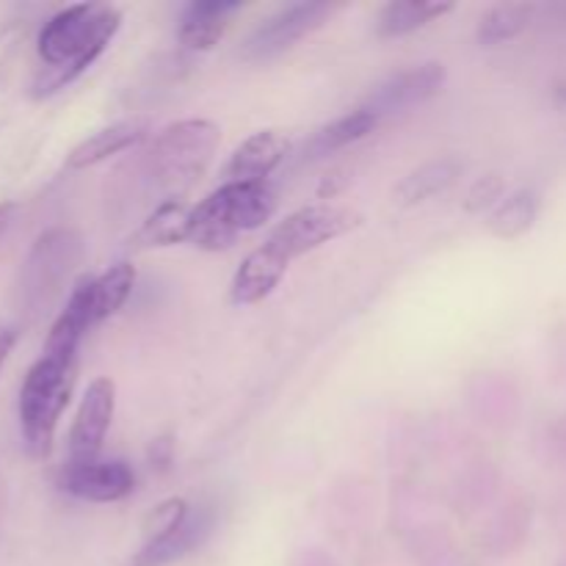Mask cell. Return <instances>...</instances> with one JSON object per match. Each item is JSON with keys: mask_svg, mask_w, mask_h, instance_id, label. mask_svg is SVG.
<instances>
[{"mask_svg": "<svg viewBox=\"0 0 566 566\" xmlns=\"http://www.w3.org/2000/svg\"><path fill=\"white\" fill-rule=\"evenodd\" d=\"M122 25V14L105 3H75L50 17L39 31V59L44 72L39 75L33 94L48 97L88 70L114 42Z\"/></svg>", "mask_w": 566, "mask_h": 566, "instance_id": "6da1fadb", "label": "cell"}, {"mask_svg": "<svg viewBox=\"0 0 566 566\" xmlns=\"http://www.w3.org/2000/svg\"><path fill=\"white\" fill-rule=\"evenodd\" d=\"M276 205L280 199L271 182H221L191 208L188 243L205 252H224L235 247L238 238L271 221Z\"/></svg>", "mask_w": 566, "mask_h": 566, "instance_id": "7a4b0ae2", "label": "cell"}, {"mask_svg": "<svg viewBox=\"0 0 566 566\" xmlns=\"http://www.w3.org/2000/svg\"><path fill=\"white\" fill-rule=\"evenodd\" d=\"M77 357L42 354L25 374L20 390V431L28 453L44 459L75 387Z\"/></svg>", "mask_w": 566, "mask_h": 566, "instance_id": "3957f363", "label": "cell"}, {"mask_svg": "<svg viewBox=\"0 0 566 566\" xmlns=\"http://www.w3.org/2000/svg\"><path fill=\"white\" fill-rule=\"evenodd\" d=\"M221 130L210 119H182L158 133L149 149V169L166 199H182L208 171Z\"/></svg>", "mask_w": 566, "mask_h": 566, "instance_id": "277c9868", "label": "cell"}, {"mask_svg": "<svg viewBox=\"0 0 566 566\" xmlns=\"http://www.w3.org/2000/svg\"><path fill=\"white\" fill-rule=\"evenodd\" d=\"M83 241L72 230H50L33 243L22 269V302L28 310L42 313L64 287L70 271L81 263Z\"/></svg>", "mask_w": 566, "mask_h": 566, "instance_id": "5b68a950", "label": "cell"}, {"mask_svg": "<svg viewBox=\"0 0 566 566\" xmlns=\"http://www.w3.org/2000/svg\"><path fill=\"white\" fill-rule=\"evenodd\" d=\"M359 221H363V216L354 208H348V205L315 202L296 210V213H291L285 221H280L265 241H269L287 263H293V260H298L302 254L315 252V249L324 247V243L352 232L354 227H359Z\"/></svg>", "mask_w": 566, "mask_h": 566, "instance_id": "8992f818", "label": "cell"}, {"mask_svg": "<svg viewBox=\"0 0 566 566\" xmlns=\"http://www.w3.org/2000/svg\"><path fill=\"white\" fill-rule=\"evenodd\" d=\"M337 9L340 6L335 3L302 0V3H291L285 9L274 11L247 39V44H243V59L254 61V64H263V61L287 53L291 48H296V42H302L304 36L318 31Z\"/></svg>", "mask_w": 566, "mask_h": 566, "instance_id": "52a82bcc", "label": "cell"}, {"mask_svg": "<svg viewBox=\"0 0 566 566\" xmlns=\"http://www.w3.org/2000/svg\"><path fill=\"white\" fill-rule=\"evenodd\" d=\"M116 409V387L108 376H99L86 387L70 429V462H94L103 451Z\"/></svg>", "mask_w": 566, "mask_h": 566, "instance_id": "ba28073f", "label": "cell"}, {"mask_svg": "<svg viewBox=\"0 0 566 566\" xmlns=\"http://www.w3.org/2000/svg\"><path fill=\"white\" fill-rule=\"evenodd\" d=\"M59 486L66 495L77 497V501L88 503H116L125 501L133 490H136V475H133L130 464L119 462V459H108V462H70L59 475Z\"/></svg>", "mask_w": 566, "mask_h": 566, "instance_id": "9c48e42d", "label": "cell"}, {"mask_svg": "<svg viewBox=\"0 0 566 566\" xmlns=\"http://www.w3.org/2000/svg\"><path fill=\"white\" fill-rule=\"evenodd\" d=\"M442 83H446V66L437 64V61H429V64L398 72L390 81L376 86L374 94L365 99V108L381 119V116L398 114V111H407L412 105L426 103V99L440 92Z\"/></svg>", "mask_w": 566, "mask_h": 566, "instance_id": "30bf717a", "label": "cell"}, {"mask_svg": "<svg viewBox=\"0 0 566 566\" xmlns=\"http://www.w3.org/2000/svg\"><path fill=\"white\" fill-rule=\"evenodd\" d=\"M287 153H291V142L285 133L260 130L230 155L221 177L224 182H269Z\"/></svg>", "mask_w": 566, "mask_h": 566, "instance_id": "8fae6325", "label": "cell"}, {"mask_svg": "<svg viewBox=\"0 0 566 566\" xmlns=\"http://www.w3.org/2000/svg\"><path fill=\"white\" fill-rule=\"evenodd\" d=\"M291 263L271 247L269 241L260 243L254 252L247 254L241 269L235 271L230 285V302L235 307H252L269 298L274 287L280 285L282 276L287 274Z\"/></svg>", "mask_w": 566, "mask_h": 566, "instance_id": "7c38bea8", "label": "cell"}, {"mask_svg": "<svg viewBox=\"0 0 566 566\" xmlns=\"http://www.w3.org/2000/svg\"><path fill=\"white\" fill-rule=\"evenodd\" d=\"M210 534V517L208 514L197 512L188 514V520L177 528H171L169 534L158 536V539L144 542L142 551L136 553L130 566H169L180 558H186L188 553L197 551L202 545L205 536Z\"/></svg>", "mask_w": 566, "mask_h": 566, "instance_id": "4fadbf2b", "label": "cell"}, {"mask_svg": "<svg viewBox=\"0 0 566 566\" xmlns=\"http://www.w3.org/2000/svg\"><path fill=\"white\" fill-rule=\"evenodd\" d=\"M241 9L238 0H199L180 20V42L191 50H210L224 36L230 17Z\"/></svg>", "mask_w": 566, "mask_h": 566, "instance_id": "5bb4252c", "label": "cell"}, {"mask_svg": "<svg viewBox=\"0 0 566 566\" xmlns=\"http://www.w3.org/2000/svg\"><path fill=\"white\" fill-rule=\"evenodd\" d=\"M462 160L459 158H437L429 164L418 166L415 171H409L401 182L396 186V205L401 208H415L420 202H429L437 193H446L453 182L462 175Z\"/></svg>", "mask_w": 566, "mask_h": 566, "instance_id": "9a60e30c", "label": "cell"}, {"mask_svg": "<svg viewBox=\"0 0 566 566\" xmlns=\"http://www.w3.org/2000/svg\"><path fill=\"white\" fill-rule=\"evenodd\" d=\"M188 221H191V208L186 199H164L147 221L130 238L133 249H160L175 247V243L188 241Z\"/></svg>", "mask_w": 566, "mask_h": 566, "instance_id": "2e32d148", "label": "cell"}, {"mask_svg": "<svg viewBox=\"0 0 566 566\" xmlns=\"http://www.w3.org/2000/svg\"><path fill=\"white\" fill-rule=\"evenodd\" d=\"M376 125H379V116L370 114L365 105H359L357 111H348L346 116H340V119L329 122V125H324L321 130H315L313 138L307 142V147H304V158H329V155L346 149L348 144L359 142V138H365L368 133H374Z\"/></svg>", "mask_w": 566, "mask_h": 566, "instance_id": "e0dca14e", "label": "cell"}, {"mask_svg": "<svg viewBox=\"0 0 566 566\" xmlns=\"http://www.w3.org/2000/svg\"><path fill=\"white\" fill-rule=\"evenodd\" d=\"M448 11H453V3H448V0H396L379 11L376 33L381 39L407 36V33L420 31L429 22L446 17Z\"/></svg>", "mask_w": 566, "mask_h": 566, "instance_id": "ac0fdd59", "label": "cell"}, {"mask_svg": "<svg viewBox=\"0 0 566 566\" xmlns=\"http://www.w3.org/2000/svg\"><path fill=\"white\" fill-rule=\"evenodd\" d=\"M144 138V125L142 122H119V125H111L105 130H97L94 136L83 138L75 149L66 158L70 169H88V166H97L103 160H108L111 155L125 153L133 144H138Z\"/></svg>", "mask_w": 566, "mask_h": 566, "instance_id": "d6986e66", "label": "cell"}, {"mask_svg": "<svg viewBox=\"0 0 566 566\" xmlns=\"http://www.w3.org/2000/svg\"><path fill=\"white\" fill-rule=\"evenodd\" d=\"M136 287V269L130 263H116L99 276H88V304L94 326L116 315Z\"/></svg>", "mask_w": 566, "mask_h": 566, "instance_id": "ffe728a7", "label": "cell"}, {"mask_svg": "<svg viewBox=\"0 0 566 566\" xmlns=\"http://www.w3.org/2000/svg\"><path fill=\"white\" fill-rule=\"evenodd\" d=\"M536 216H539V193L531 188H520V191L503 197V202L486 219V227L501 241H517L534 227Z\"/></svg>", "mask_w": 566, "mask_h": 566, "instance_id": "44dd1931", "label": "cell"}, {"mask_svg": "<svg viewBox=\"0 0 566 566\" xmlns=\"http://www.w3.org/2000/svg\"><path fill=\"white\" fill-rule=\"evenodd\" d=\"M531 17H534V6L528 3L495 6V9L481 17L475 39L484 48H497L503 42H512L531 25Z\"/></svg>", "mask_w": 566, "mask_h": 566, "instance_id": "7402d4cb", "label": "cell"}, {"mask_svg": "<svg viewBox=\"0 0 566 566\" xmlns=\"http://www.w3.org/2000/svg\"><path fill=\"white\" fill-rule=\"evenodd\" d=\"M188 514H191V509H188V503L182 501V497H169V501H164L160 506H155L153 512H149L147 523H144V542L169 534L171 528L186 523Z\"/></svg>", "mask_w": 566, "mask_h": 566, "instance_id": "603a6c76", "label": "cell"}, {"mask_svg": "<svg viewBox=\"0 0 566 566\" xmlns=\"http://www.w3.org/2000/svg\"><path fill=\"white\" fill-rule=\"evenodd\" d=\"M503 193H506V182L501 175H484L470 186L468 197H464V210L468 213H484V210H495L503 202Z\"/></svg>", "mask_w": 566, "mask_h": 566, "instance_id": "cb8c5ba5", "label": "cell"}, {"mask_svg": "<svg viewBox=\"0 0 566 566\" xmlns=\"http://www.w3.org/2000/svg\"><path fill=\"white\" fill-rule=\"evenodd\" d=\"M14 343H17L14 329H0V370H3V365H6V359H9Z\"/></svg>", "mask_w": 566, "mask_h": 566, "instance_id": "d4e9b609", "label": "cell"}, {"mask_svg": "<svg viewBox=\"0 0 566 566\" xmlns=\"http://www.w3.org/2000/svg\"><path fill=\"white\" fill-rule=\"evenodd\" d=\"M11 205H0V235H3V230L9 227V219H11Z\"/></svg>", "mask_w": 566, "mask_h": 566, "instance_id": "484cf974", "label": "cell"}]
</instances>
